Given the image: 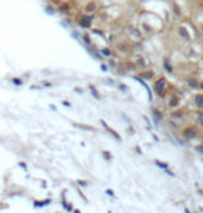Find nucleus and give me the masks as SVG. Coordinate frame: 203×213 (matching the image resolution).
<instances>
[{"instance_id": "obj_8", "label": "nucleus", "mask_w": 203, "mask_h": 213, "mask_svg": "<svg viewBox=\"0 0 203 213\" xmlns=\"http://www.w3.org/2000/svg\"><path fill=\"white\" fill-rule=\"evenodd\" d=\"M86 10H88V11L95 10V4H89V6H86Z\"/></svg>"}, {"instance_id": "obj_9", "label": "nucleus", "mask_w": 203, "mask_h": 213, "mask_svg": "<svg viewBox=\"0 0 203 213\" xmlns=\"http://www.w3.org/2000/svg\"><path fill=\"white\" fill-rule=\"evenodd\" d=\"M4 207H7V203H4V202H0V209H4Z\"/></svg>"}, {"instance_id": "obj_1", "label": "nucleus", "mask_w": 203, "mask_h": 213, "mask_svg": "<svg viewBox=\"0 0 203 213\" xmlns=\"http://www.w3.org/2000/svg\"><path fill=\"white\" fill-rule=\"evenodd\" d=\"M127 32L129 33V36H131L132 39H139V38H141V35H139V32H138V29H135L134 27H128V28H127Z\"/></svg>"}, {"instance_id": "obj_11", "label": "nucleus", "mask_w": 203, "mask_h": 213, "mask_svg": "<svg viewBox=\"0 0 203 213\" xmlns=\"http://www.w3.org/2000/svg\"><path fill=\"white\" fill-rule=\"evenodd\" d=\"M107 194H109V195H110V196H113V195H114V194H113L111 191H110V190H107Z\"/></svg>"}, {"instance_id": "obj_6", "label": "nucleus", "mask_w": 203, "mask_h": 213, "mask_svg": "<svg viewBox=\"0 0 203 213\" xmlns=\"http://www.w3.org/2000/svg\"><path fill=\"white\" fill-rule=\"evenodd\" d=\"M178 105V100L175 98H171L170 99V106H172V107H175V106Z\"/></svg>"}, {"instance_id": "obj_5", "label": "nucleus", "mask_w": 203, "mask_h": 213, "mask_svg": "<svg viewBox=\"0 0 203 213\" xmlns=\"http://www.w3.org/2000/svg\"><path fill=\"white\" fill-rule=\"evenodd\" d=\"M11 82L14 85H22V80L20 78H11Z\"/></svg>"}, {"instance_id": "obj_3", "label": "nucleus", "mask_w": 203, "mask_h": 213, "mask_svg": "<svg viewBox=\"0 0 203 213\" xmlns=\"http://www.w3.org/2000/svg\"><path fill=\"white\" fill-rule=\"evenodd\" d=\"M184 135H185L186 138H193L195 132H193V130H186V131H184Z\"/></svg>"}, {"instance_id": "obj_4", "label": "nucleus", "mask_w": 203, "mask_h": 213, "mask_svg": "<svg viewBox=\"0 0 203 213\" xmlns=\"http://www.w3.org/2000/svg\"><path fill=\"white\" fill-rule=\"evenodd\" d=\"M163 89H164V81H159L157 82V91L163 92Z\"/></svg>"}, {"instance_id": "obj_10", "label": "nucleus", "mask_w": 203, "mask_h": 213, "mask_svg": "<svg viewBox=\"0 0 203 213\" xmlns=\"http://www.w3.org/2000/svg\"><path fill=\"white\" fill-rule=\"evenodd\" d=\"M199 120H200V123H202V125H203V113L199 114Z\"/></svg>"}, {"instance_id": "obj_2", "label": "nucleus", "mask_w": 203, "mask_h": 213, "mask_svg": "<svg viewBox=\"0 0 203 213\" xmlns=\"http://www.w3.org/2000/svg\"><path fill=\"white\" fill-rule=\"evenodd\" d=\"M180 35L181 36H184V39H185V41H188V39H189V33H188L186 32V29H185V28H180Z\"/></svg>"}, {"instance_id": "obj_12", "label": "nucleus", "mask_w": 203, "mask_h": 213, "mask_svg": "<svg viewBox=\"0 0 203 213\" xmlns=\"http://www.w3.org/2000/svg\"><path fill=\"white\" fill-rule=\"evenodd\" d=\"M202 88H203V84H202Z\"/></svg>"}, {"instance_id": "obj_7", "label": "nucleus", "mask_w": 203, "mask_h": 213, "mask_svg": "<svg viewBox=\"0 0 203 213\" xmlns=\"http://www.w3.org/2000/svg\"><path fill=\"white\" fill-rule=\"evenodd\" d=\"M195 100H196V103H197L199 107H203V98H196Z\"/></svg>"}]
</instances>
